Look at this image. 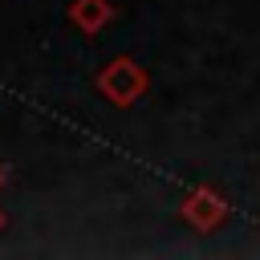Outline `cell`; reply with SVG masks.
Returning <instances> with one entry per match:
<instances>
[{
    "label": "cell",
    "mask_w": 260,
    "mask_h": 260,
    "mask_svg": "<svg viewBox=\"0 0 260 260\" xmlns=\"http://www.w3.org/2000/svg\"><path fill=\"white\" fill-rule=\"evenodd\" d=\"M146 85H150L146 69H142L138 61H130V57H114V61L98 73V93H102L110 106H134V102L146 93Z\"/></svg>",
    "instance_id": "6da1fadb"
},
{
    "label": "cell",
    "mask_w": 260,
    "mask_h": 260,
    "mask_svg": "<svg viewBox=\"0 0 260 260\" xmlns=\"http://www.w3.org/2000/svg\"><path fill=\"white\" fill-rule=\"evenodd\" d=\"M179 215H183L195 232H211V228L228 215V199H219L211 187H195V191H187V199H183Z\"/></svg>",
    "instance_id": "7a4b0ae2"
},
{
    "label": "cell",
    "mask_w": 260,
    "mask_h": 260,
    "mask_svg": "<svg viewBox=\"0 0 260 260\" xmlns=\"http://www.w3.org/2000/svg\"><path fill=\"white\" fill-rule=\"evenodd\" d=\"M69 20H73L85 37H98V32L114 20V4H110V0H73V4H69Z\"/></svg>",
    "instance_id": "3957f363"
},
{
    "label": "cell",
    "mask_w": 260,
    "mask_h": 260,
    "mask_svg": "<svg viewBox=\"0 0 260 260\" xmlns=\"http://www.w3.org/2000/svg\"><path fill=\"white\" fill-rule=\"evenodd\" d=\"M0 187H4V162H0Z\"/></svg>",
    "instance_id": "277c9868"
},
{
    "label": "cell",
    "mask_w": 260,
    "mask_h": 260,
    "mask_svg": "<svg viewBox=\"0 0 260 260\" xmlns=\"http://www.w3.org/2000/svg\"><path fill=\"white\" fill-rule=\"evenodd\" d=\"M0 228H4V211H0Z\"/></svg>",
    "instance_id": "5b68a950"
}]
</instances>
